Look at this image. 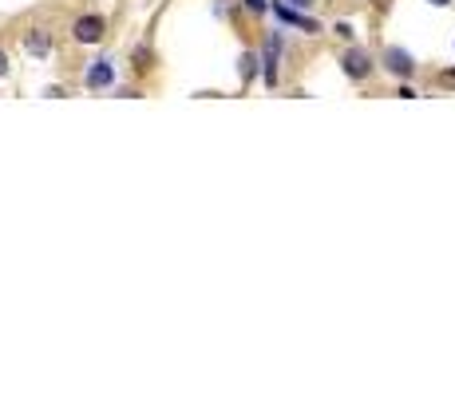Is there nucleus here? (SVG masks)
<instances>
[{"instance_id": "1", "label": "nucleus", "mask_w": 455, "mask_h": 396, "mask_svg": "<svg viewBox=\"0 0 455 396\" xmlns=\"http://www.w3.org/2000/svg\"><path fill=\"white\" fill-rule=\"evenodd\" d=\"M341 63H345V76L348 79H364L368 72H372V56H368L364 48H352V52H348Z\"/></svg>"}, {"instance_id": "2", "label": "nucleus", "mask_w": 455, "mask_h": 396, "mask_svg": "<svg viewBox=\"0 0 455 396\" xmlns=\"http://www.w3.org/2000/svg\"><path fill=\"white\" fill-rule=\"evenodd\" d=\"M76 40L79 44H99V40H103V16H79Z\"/></svg>"}, {"instance_id": "3", "label": "nucleus", "mask_w": 455, "mask_h": 396, "mask_svg": "<svg viewBox=\"0 0 455 396\" xmlns=\"http://www.w3.org/2000/svg\"><path fill=\"white\" fill-rule=\"evenodd\" d=\"M111 79H115V67H111L107 60H95L92 72H87V87L99 92V87H111Z\"/></svg>"}, {"instance_id": "4", "label": "nucleus", "mask_w": 455, "mask_h": 396, "mask_svg": "<svg viewBox=\"0 0 455 396\" xmlns=\"http://www.w3.org/2000/svg\"><path fill=\"white\" fill-rule=\"evenodd\" d=\"M384 63H388V72H392V76H412V72H416L412 56H408V52H400V48H392V52L384 56Z\"/></svg>"}, {"instance_id": "5", "label": "nucleus", "mask_w": 455, "mask_h": 396, "mask_svg": "<svg viewBox=\"0 0 455 396\" xmlns=\"http://www.w3.org/2000/svg\"><path fill=\"white\" fill-rule=\"evenodd\" d=\"M273 12L282 16V20H289V24H301L305 32H317V20H305V16H297V12H289L285 4H273Z\"/></svg>"}, {"instance_id": "6", "label": "nucleus", "mask_w": 455, "mask_h": 396, "mask_svg": "<svg viewBox=\"0 0 455 396\" xmlns=\"http://www.w3.org/2000/svg\"><path fill=\"white\" fill-rule=\"evenodd\" d=\"M24 48H28L32 56H47V48H52V40H47L44 32H28V40H24Z\"/></svg>"}, {"instance_id": "7", "label": "nucleus", "mask_w": 455, "mask_h": 396, "mask_svg": "<svg viewBox=\"0 0 455 396\" xmlns=\"http://www.w3.org/2000/svg\"><path fill=\"white\" fill-rule=\"evenodd\" d=\"M253 67H257V60H253V56H242V67H237V72H242V83L253 79Z\"/></svg>"}, {"instance_id": "8", "label": "nucleus", "mask_w": 455, "mask_h": 396, "mask_svg": "<svg viewBox=\"0 0 455 396\" xmlns=\"http://www.w3.org/2000/svg\"><path fill=\"white\" fill-rule=\"evenodd\" d=\"M147 60H151V56H147V52H142V48H139V52H135V67H139V72H147V67H151V63H147Z\"/></svg>"}, {"instance_id": "9", "label": "nucleus", "mask_w": 455, "mask_h": 396, "mask_svg": "<svg viewBox=\"0 0 455 396\" xmlns=\"http://www.w3.org/2000/svg\"><path fill=\"white\" fill-rule=\"evenodd\" d=\"M246 8H250V12H262V8H266V0H246Z\"/></svg>"}, {"instance_id": "10", "label": "nucleus", "mask_w": 455, "mask_h": 396, "mask_svg": "<svg viewBox=\"0 0 455 396\" xmlns=\"http://www.w3.org/2000/svg\"><path fill=\"white\" fill-rule=\"evenodd\" d=\"M0 76H8V56L0 52Z\"/></svg>"}, {"instance_id": "11", "label": "nucleus", "mask_w": 455, "mask_h": 396, "mask_svg": "<svg viewBox=\"0 0 455 396\" xmlns=\"http://www.w3.org/2000/svg\"><path fill=\"white\" fill-rule=\"evenodd\" d=\"M443 83H447V87H455V72H443Z\"/></svg>"}, {"instance_id": "12", "label": "nucleus", "mask_w": 455, "mask_h": 396, "mask_svg": "<svg viewBox=\"0 0 455 396\" xmlns=\"http://www.w3.org/2000/svg\"><path fill=\"white\" fill-rule=\"evenodd\" d=\"M289 4H297V8H305V4H309V0H289Z\"/></svg>"}, {"instance_id": "13", "label": "nucleus", "mask_w": 455, "mask_h": 396, "mask_svg": "<svg viewBox=\"0 0 455 396\" xmlns=\"http://www.w3.org/2000/svg\"><path fill=\"white\" fill-rule=\"evenodd\" d=\"M432 4H452V0H432Z\"/></svg>"}]
</instances>
